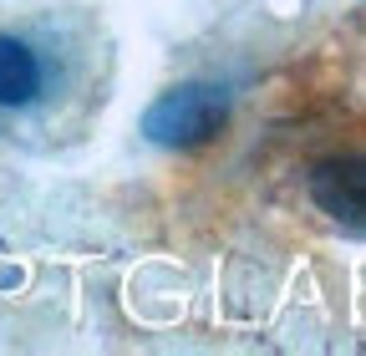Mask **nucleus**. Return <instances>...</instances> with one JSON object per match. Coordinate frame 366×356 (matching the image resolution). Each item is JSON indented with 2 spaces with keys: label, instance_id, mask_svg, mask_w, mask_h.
Returning <instances> with one entry per match:
<instances>
[{
  "label": "nucleus",
  "instance_id": "f03ea898",
  "mask_svg": "<svg viewBox=\"0 0 366 356\" xmlns=\"http://www.w3.org/2000/svg\"><path fill=\"white\" fill-rule=\"evenodd\" d=\"M310 204L341 229L366 234V153H331L305 173Z\"/></svg>",
  "mask_w": 366,
  "mask_h": 356
},
{
  "label": "nucleus",
  "instance_id": "7ed1b4c3",
  "mask_svg": "<svg viewBox=\"0 0 366 356\" xmlns=\"http://www.w3.org/2000/svg\"><path fill=\"white\" fill-rule=\"evenodd\" d=\"M51 86V56L31 36L0 31V112H26Z\"/></svg>",
  "mask_w": 366,
  "mask_h": 356
},
{
  "label": "nucleus",
  "instance_id": "f257e3e1",
  "mask_svg": "<svg viewBox=\"0 0 366 356\" xmlns=\"http://www.w3.org/2000/svg\"><path fill=\"white\" fill-rule=\"evenodd\" d=\"M234 97L219 81H178L168 92H158L143 112V138L168 153H199L209 148L219 132L229 127Z\"/></svg>",
  "mask_w": 366,
  "mask_h": 356
}]
</instances>
